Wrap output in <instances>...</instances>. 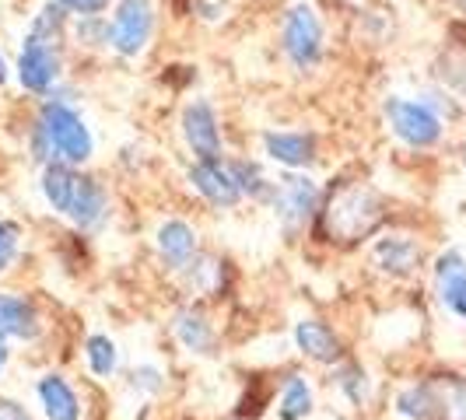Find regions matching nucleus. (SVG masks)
Returning <instances> with one entry per match:
<instances>
[{"instance_id":"f257e3e1","label":"nucleus","mask_w":466,"mask_h":420,"mask_svg":"<svg viewBox=\"0 0 466 420\" xmlns=\"http://www.w3.org/2000/svg\"><path fill=\"white\" fill-rule=\"evenodd\" d=\"M382 221H386V200L379 196V189L361 179H340L323 193V204L316 214V238L337 249H354L375 238Z\"/></svg>"},{"instance_id":"f03ea898","label":"nucleus","mask_w":466,"mask_h":420,"mask_svg":"<svg viewBox=\"0 0 466 420\" xmlns=\"http://www.w3.org/2000/svg\"><path fill=\"white\" fill-rule=\"evenodd\" d=\"M32 147H35V158L46 162H67L81 165L92 162L95 155V137L88 130L85 116L64 102V98H46L39 105V116L32 126Z\"/></svg>"},{"instance_id":"7ed1b4c3","label":"nucleus","mask_w":466,"mask_h":420,"mask_svg":"<svg viewBox=\"0 0 466 420\" xmlns=\"http://www.w3.org/2000/svg\"><path fill=\"white\" fill-rule=\"evenodd\" d=\"M403 420H466L463 375H431L403 385L393 403Z\"/></svg>"},{"instance_id":"20e7f679","label":"nucleus","mask_w":466,"mask_h":420,"mask_svg":"<svg viewBox=\"0 0 466 420\" xmlns=\"http://www.w3.org/2000/svg\"><path fill=\"white\" fill-rule=\"evenodd\" d=\"M267 204L274 210V221L280 225V232L288 238H299L309 225H316L323 189L309 172H284L280 179H274V193H270Z\"/></svg>"},{"instance_id":"39448f33","label":"nucleus","mask_w":466,"mask_h":420,"mask_svg":"<svg viewBox=\"0 0 466 420\" xmlns=\"http://www.w3.org/2000/svg\"><path fill=\"white\" fill-rule=\"evenodd\" d=\"M382 116H386V126L390 134L414 147V151H424V147H435L445 134V119L424 102V98H403V95H390L382 102Z\"/></svg>"},{"instance_id":"423d86ee","label":"nucleus","mask_w":466,"mask_h":420,"mask_svg":"<svg viewBox=\"0 0 466 420\" xmlns=\"http://www.w3.org/2000/svg\"><path fill=\"white\" fill-rule=\"evenodd\" d=\"M280 49L295 70H312L323 60V18L309 0H295L280 25Z\"/></svg>"},{"instance_id":"0eeeda50","label":"nucleus","mask_w":466,"mask_h":420,"mask_svg":"<svg viewBox=\"0 0 466 420\" xmlns=\"http://www.w3.org/2000/svg\"><path fill=\"white\" fill-rule=\"evenodd\" d=\"M60 74H64L60 43L28 28V35H25V43H22V53H18V85L32 95H49L56 88Z\"/></svg>"},{"instance_id":"6e6552de","label":"nucleus","mask_w":466,"mask_h":420,"mask_svg":"<svg viewBox=\"0 0 466 420\" xmlns=\"http://www.w3.org/2000/svg\"><path fill=\"white\" fill-rule=\"evenodd\" d=\"M155 32V4L151 0H119L116 15L106 25V46L119 56H140Z\"/></svg>"},{"instance_id":"1a4fd4ad","label":"nucleus","mask_w":466,"mask_h":420,"mask_svg":"<svg viewBox=\"0 0 466 420\" xmlns=\"http://www.w3.org/2000/svg\"><path fill=\"white\" fill-rule=\"evenodd\" d=\"M369 263L375 274L390 280L414 277L420 270V242L414 235L403 232H382L375 235L372 249H369Z\"/></svg>"},{"instance_id":"9d476101","label":"nucleus","mask_w":466,"mask_h":420,"mask_svg":"<svg viewBox=\"0 0 466 420\" xmlns=\"http://www.w3.org/2000/svg\"><path fill=\"white\" fill-rule=\"evenodd\" d=\"M183 140L193 151V158L200 162H221L225 147H221V130H218V113L208 98H193L187 109H183Z\"/></svg>"},{"instance_id":"9b49d317","label":"nucleus","mask_w":466,"mask_h":420,"mask_svg":"<svg viewBox=\"0 0 466 420\" xmlns=\"http://www.w3.org/2000/svg\"><path fill=\"white\" fill-rule=\"evenodd\" d=\"M187 179H189V186L197 189L214 210H235L246 200L238 183H235V175L228 172V162H225V158H221V162H200V158H193Z\"/></svg>"},{"instance_id":"f8f14e48","label":"nucleus","mask_w":466,"mask_h":420,"mask_svg":"<svg viewBox=\"0 0 466 420\" xmlns=\"http://www.w3.org/2000/svg\"><path fill=\"white\" fill-rule=\"evenodd\" d=\"M46 333L39 305L15 291H0V336L7 344H35Z\"/></svg>"},{"instance_id":"ddd939ff","label":"nucleus","mask_w":466,"mask_h":420,"mask_svg":"<svg viewBox=\"0 0 466 420\" xmlns=\"http://www.w3.org/2000/svg\"><path fill=\"white\" fill-rule=\"evenodd\" d=\"M172 336L193 357L218 354V326H214V319L208 315L204 305L189 302L183 308H176V315H172Z\"/></svg>"},{"instance_id":"4468645a","label":"nucleus","mask_w":466,"mask_h":420,"mask_svg":"<svg viewBox=\"0 0 466 420\" xmlns=\"http://www.w3.org/2000/svg\"><path fill=\"white\" fill-rule=\"evenodd\" d=\"M64 217L77 232L102 228L106 217H109V193H106V186L95 175H88V172H77V183H74V193H70V204Z\"/></svg>"},{"instance_id":"2eb2a0df","label":"nucleus","mask_w":466,"mask_h":420,"mask_svg":"<svg viewBox=\"0 0 466 420\" xmlns=\"http://www.w3.org/2000/svg\"><path fill=\"white\" fill-rule=\"evenodd\" d=\"M431 277H435V295L442 308L466 323V256L460 249H445L435 256V266H431Z\"/></svg>"},{"instance_id":"dca6fc26","label":"nucleus","mask_w":466,"mask_h":420,"mask_svg":"<svg viewBox=\"0 0 466 420\" xmlns=\"http://www.w3.org/2000/svg\"><path fill=\"white\" fill-rule=\"evenodd\" d=\"M263 155L288 172H305L319 158V140H316V134H305V130H267Z\"/></svg>"},{"instance_id":"f3484780","label":"nucleus","mask_w":466,"mask_h":420,"mask_svg":"<svg viewBox=\"0 0 466 420\" xmlns=\"http://www.w3.org/2000/svg\"><path fill=\"white\" fill-rule=\"evenodd\" d=\"M291 340H295V350L302 354L305 361H312V365L333 368L337 361H344V344L333 333V326L323 323V319H312V315L299 319L295 329H291Z\"/></svg>"},{"instance_id":"a211bd4d","label":"nucleus","mask_w":466,"mask_h":420,"mask_svg":"<svg viewBox=\"0 0 466 420\" xmlns=\"http://www.w3.org/2000/svg\"><path fill=\"white\" fill-rule=\"evenodd\" d=\"M155 253H158L165 270L179 274L189 259L200 253V235L183 217H168L155 228Z\"/></svg>"},{"instance_id":"6ab92c4d","label":"nucleus","mask_w":466,"mask_h":420,"mask_svg":"<svg viewBox=\"0 0 466 420\" xmlns=\"http://www.w3.org/2000/svg\"><path fill=\"white\" fill-rule=\"evenodd\" d=\"M35 399H39L46 420H81L85 414L77 389L60 372H46L35 382Z\"/></svg>"},{"instance_id":"aec40b11","label":"nucleus","mask_w":466,"mask_h":420,"mask_svg":"<svg viewBox=\"0 0 466 420\" xmlns=\"http://www.w3.org/2000/svg\"><path fill=\"white\" fill-rule=\"evenodd\" d=\"M329 393L337 396L340 406H348V410H365V403L372 396V378H369V372L358 361L344 357L329 372Z\"/></svg>"},{"instance_id":"412c9836","label":"nucleus","mask_w":466,"mask_h":420,"mask_svg":"<svg viewBox=\"0 0 466 420\" xmlns=\"http://www.w3.org/2000/svg\"><path fill=\"white\" fill-rule=\"evenodd\" d=\"M274 414H278V420H309L316 414V389H312V382L305 375H284Z\"/></svg>"},{"instance_id":"4be33fe9","label":"nucleus","mask_w":466,"mask_h":420,"mask_svg":"<svg viewBox=\"0 0 466 420\" xmlns=\"http://www.w3.org/2000/svg\"><path fill=\"white\" fill-rule=\"evenodd\" d=\"M225 274H228V263L210 253H197L187 266L179 270V277L187 284L193 295H204V298H218L225 291Z\"/></svg>"},{"instance_id":"5701e85b","label":"nucleus","mask_w":466,"mask_h":420,"mask_svg":"<svg viewBox=\"0 0 466 420\" xmlns=\"http://www.w3.org/2000/svg\"><path fill=\"white\" fill-rule=\"evenodd\" d=\"M85 365L92 378L98 382H109L119 372V344L109 333H88L85 336Z\"/></svg>"},{"instance_id":"b1692460","label":"nucleus","mask_w":466,"mask_h":420,"mask_svg":"<svg viewBox=\"0 0 466 420\" xmlns=\"http://www.w3.org/2000/svg\"><path fill=\"white\" fill-rule=\"evenodd\" d=\"M228 172L235 175V183H238L246 200H257V204H267V200H270L274 179L263 172L259 162H253V158H249V162H246V158H232V162H228Z\"/></svg>"},{"instance_id":"393cba45","label":"nucleus","mask_w":466,"mask_h":420,"mask_svg":"<svg viewBox=\"0 0 466 420\" xmlns=\"http://www.w3.org/2000/svg\"><path fill=\"white\" fill-rule=\"evenodd\" d=\"M127 385L137 393V396H162L165 385H168V375H165L162 365H155V361H140V365H134L130 372H127Z\"/></svg>"},{"instance_id":"a878e982","label":"nucleus","mask_w":466,"mask_h":420,"mask_svg":"<svg viewBox=\"0 0 466 420\" xmlns=\"http://www.w3.org/2000/svg\"><path fill=\"white\" fill-rule=\"evenodd\" d=\"M22 256V228L7 217H0V277Z\"/></svg>"},{"instance_id":"bb28decb","label":"nucleus","mask_w":466,"mask_h":420,"mask_svg":"<svg viewBox=\"0 0 466 420\" xmlns=\"http://www.w3.org/2000/svg\"><path fill=\"white\" fill-rule=\"evenodd\" d=\"M64 11H70V15H81V18H95V15H102L113 0H56Z\"/></svg>"},{"instance_id":"cd10ccee","label":"nucleus","mask_w":466,"mask_h":420,"mask_svg":"<svg viewBox=\"0 0 466 420\" xmlns=\"http://www.w3.org/2000/svg\"><path fill=\"white\" fill-rule=\"evenodd\" d=\"M0 420H35L28 410H25L18 399L11 396H0Z\"/></svg>"},{"instance_id":"c85d7f7f","label":"nucleus","mask_w":466,"mask_h":420,"mask_svg":"<svg viewBox=\"0 0 466 420\" xmlns=\"http://www.w3.org/2000/svg\"><path fill=\"white\" fill-rule=\"evenodd\" d=\"M7 365H11V344L0 336V378H4V372H7Z\"/></svg>"},{"instance_id":"c756f323","label":"nucleus","mask_w":466,"mask_h":420,"mask_svg":"<svg viewBox=\"0 0 466 420\" xmlns=\"http://www.w3.org/2000/svg\"><path fill=\"white\" fill-rule=\"evenodd\" d=\"M11 81V67H7V60H4V53H0V88Z\"/></svg>"},{"instance_id":"7c9ffc66","label":"nucleus","mask_w":466,"mask_h":420,"mask_svg":"<svg viewBox=\"0 0 466 420\" xmlns=\"http://www.w3.org/2000/svg\"><path fill=\"white\" fill-rule=\"evenodd\" d=\"M460 7H463V11H466V0H460Z\"/></svg>"},{"instance_id":"2f4dec72","label":"nucleus","mask_w":466,"mask_h":420,"mask_svg":"<svg viewBox=\"0 0 466 420\" xmlns=\"http://www.w3.org/2000/svg\"><path fill=\"white\" fill-rule=\"evenodd\" d=\"M235 420H246V417H235Z\"/></svg>"}]
</instances>
